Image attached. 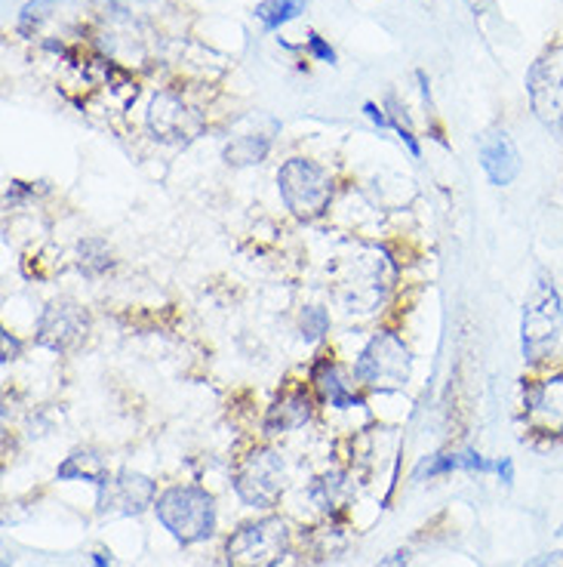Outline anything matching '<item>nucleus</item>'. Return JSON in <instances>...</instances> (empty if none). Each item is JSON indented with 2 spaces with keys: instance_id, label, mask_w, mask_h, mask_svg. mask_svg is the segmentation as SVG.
<instances>
[{
  "instance_id": "4468645a",
  "label": "nucleus",
  "mask_w": 563,
  "mask_h": 567,
  "mask_svg": "<svg viewBox=\"0 0 563 567\" xmlns=\"http://www.w3.org/2000/svg\"><path fill=\"white\" fill-rule=\"evenodd\" d=\"M311 385L317 389V395L324 398L330 408L336 411H348V408H364V398L354 392L352 385L345 383V373L338 368V361H333L330 354H321L311 364Z\"/></svg>"
},
{
  "instance_id": "aec40b11",
  "label": "nucleus",
  "mask_w": 563,
  "mask_h": 567,
  "mask_svg": "<svg viewBox=\"0 0 563 567\" xmlns=\"http://www.w3.org/2000/svg\"><path fill=\"white\" fill-rule=\"evenodd\" d=\"M299 330H302V340L305 342H321L326 337V330H330V312L321 309V306H309V309H302Z\"/></svg>"
},
{
  "instance_id": "a878e982",
  "label": "nucleus",
  "mask_w": 563,
  "mask_h": 567,
  "mask_svg": "<svg viewBox=\"0 0 563 567\" xmlns=\"http://www.w3.org/2000/svg\"><path fill=\"white\" fill-rule=\"evenodd\" d=\"M409 549H395L392 555H385L376 567H407L409 565Z\"/></svg>"
},
{
  "instance_id": "393cba45",
  "label": "nucleus",
  "mask_w": 563,
  "mask_h": 567,
  "mask_svg": "<svg viewBox=\"0 0 563 567\" xmlns=\"http://www.w3.org/2000/svg\"><path fill=\"white\" fill-rule=\"evenodd\" d=\"M496 475H499V482L505 484V487H514V460H511V456H502L499 466H496Z\"/></svg>"
},
{
  "instance_id": "7ed1b4c3",
  "label": "nucleus",
  "mask_w": 563,
  "mask_h": 567,
  "mask_svg": "<svg viewBox=\"0 0 563 567\" xmlns=\"http://www.w3.org/2000/svg\"><path fill=\"white\" fill-rule=\"evenodd\" d=\"M278 192L286 210L302 223L321 219L333 200V179L330 173L309 157H290L278 171Z\"/></svg>"
},
{
  "instance_id": "bb28decb",
  "label": "nucleus",
  "mask_w": 563,
  "mask_h": 567,
  "mask_svg": "<svg viewBox=\"0 0 563 567\" xmlns=\"http://www.w3.org/2000/svg\"><path fill=\"white\" fill-rule=\"evenodd\" d=\"M93 567H112V558L105 553H93Z\"/></svg>"
},
{
  "instance_id": "20e7f679",
  "label": "nucleus",
  "mask_w": 563,
  "mask_h": 567,
  "mask_svg": "<svg viewBox=\"0 0 563 567\" xmlns=\"http://www.w3.org/2000/svg\"><path fill=\"white\" fill-rule=\"evenodd\" d=\"M290 549V527L274 515L240 525L226 543L228 567H278Z\"/></svg>"
},
{
  "instance_id": "a211bd4d",
  "label": "nucleus",
  "mask_w": 563,
  "mask_h": 567,
  "mask_svg": "<svg viewBox=\"0 0 563 567\" xmlns=\"http://www.w3.org/2000/svg\"><path fill=\"white\" fill-rule=\"evenodd\" d=\"M348 482H345V475L342 472H330L324 478H317V482L311 484V499L317 503V509L324 512H336L345 506V499H348Z\"/></svg>"
},
{
  "instance_id": "dca6fc26",
  "label": "nucleus",
  "mask_w": 563,
  "mask_h": 567,
  "mask_svg": "<svg viewBox=\"0 0 563 567\" xmlns=\"http://www.w3.org/2000/svg\"><path fill=\"white\" fill-rule=\"evenodd\" d=\"M271 152V136H262V133H247V136H238L226 145V164L231 167H250V164H262Z\"/></svg>"
},
{
  "instance_id": "6e6552de",
  "label": "nucleus",
  "mask_w": 563,
  "mask_h": 567,
  "mask_svg": "<svg viewBox=\"0 0 563 567\" xmlns=\"http://www.w3.org/2000/svg\"><path fill=\"white\" fill-rule=\"evenodd\" d=\"M530 109L542 127L563 140V47H549L526 71Z\"/></svg>"
},
{
  "instance_id": "423d86ee",
  "label": "nucleus",
  "mask_w": 563,
  "mask_h": 567,
  "mask_svg": "<svg viewBox=\"0 0 563 567\" xmlns=\"http://www.w3.org/2000/svg\"><path fill=\"white\" fill-rule=\"evenodd\" d=\"M521 420L535 439H563V368H549L539 377L523 380Z\"/></svg>"
},
{
  "instance_id": "9d476101",
  "label": "nucleus",
  "mask_w": 563,
  "mask_h": 567,
  "mask_svg": "<svg viewBox=\"0 0 563 567\" xmlns=\"http://www.w3.org/2000/svg\"><path fill=\"white\" fill-rule=\"evenodd\" d=\"M96 515H142L157 503V484L139 472H117L108 482L96 487Z\"/></svg>"
},
{
  "instance_id": "5701e85b",
  "label": "nucleus",
  "mask_w": 563,
  "mask_h": 567,
  "mask_svg": "<svg viewBox=\"0 0 563 567\" xmlns=\"http://www.w3.org/2000/svg\"><path fill=\"white\" fill-rule=\"evenodd\" d=\"M0 342H3V352H0V361H3V364H10V361H15V358L22 354V342L15 340V333H10V330L0 333Z\"/></svg>"
},
{
  "instance_id": "ddd939ff",
  "label": "nucleus",
  "mask_w": 563,
  "mask_h": 567,
  "mask_svg": "<svg viewBox=\"0 0 563 567\" xmlns=\"http://www.w3.org/2000/svg\"><path fill=\"white\" fill-rule=\"evenodd\" d=\"M311 416H314V401L305 392V385H296V389H286L274 398V404L265 411L262 429H265V435H286V432L309 425Z\"/></svg>"
},
{
  "instance_id": "412c9836",
  "label": "nucleus",
  "mask_w": 563,
  "mask_h": 567,
  "mask_svg": "<svg viewBox=\"0 0 563 567\" xmlns=\"http://www.w3.org/2000/svg\"><path fill=\"white\" fill-rule=\"evenodd\" d=\"M450 472H462V454H435L431 460H425L419 468V478H440V475H450Z\"/></svg>"
},
{
  "instance_id": "c85d7f7f",
  "label": "nucleus",
  "mask_w": 563,
  "mask_h": 567,
  "mask_svg": "<svg viewBox=\"0 0 563 567\" xmlns=\"http://www.w3.org/2000/svg\"><path fill=\"white\" fill-rule=\"evenodd\" d=\"M561 534H563V527H561Z\"/></svg>"
},
{
  "instance_id": "39448f33",
  "label": "nucleus",
  "mask_w": 563,
  "mask_h": 567,
  "mask_svg": "<svg viewBox=\"0 0 563 567\" xmlns=\"http://www.w3.org/2000/svg\"><path fill=\"white\" fill-rule=\"evenodd\" d=\"M413 373V354L404 340L392 330L373 333L364 352L354 361V380L366 389H400L409 383Z\"/></svg>"
},
{
  "instance_id": "0eeeda50",
  "label": "nucleus",
  "mask_w": 563,
  "mask_h": 567,
  "mask_svg": "<svg viewBox=\"0 0 563 567\" xmlns=\"http://www.w3.org/2000/svg\"><path fill=\"white\" fill-rule=\"evenodd\" d=\"M283 460L271 447H253L234 468V494L243 506L271 509L283 494Z\"/></svg>"
},
{
  "instance_id": "2eb2a0df",
  "label": "nucleus",
  "mask_w": 563,
  "mask_h": 567,
  "mask_svg": "<svg viewBox=\"0 0 563 567\" xmlns=\"http://www.w3.org/2000/svg\"><path fill=\"white\" fill-rule=\"evenodd\" d=\"M59 482H90L102 487L108 482V466L96 451H74L71 456H65V463L56 468Z\"/></svg>"
},
{
  "instance_id": "6ab92c4d",
  "label": "nucleus",
  "mask_w": 563,
  "mask_h": 567,
  "mask_svg": "<svg viewBox=\"0 0 563 567\" xmlns=\"http://www.w3.org/2000/svg\"><path fill=\"white\" fill-rule=\"evenodd\" d=\"M305 7H309V0H262V3L256 7V19H259L268 31H278L283 29L286 22H293V19H299V16L305 13Z\"/></svg>"
},
{
  "instance_id": "f03ea898",
  "label": "nucleus",
  "mask_w": 563,
  "mask_h": 567,
  "mask_svg": "<svg viewBox=\"0 0 563 567\" xmlns=\"http://www.w3.org/2000/svg\"><path fill=\"white\" fill-rule=\"evenodd\" d=\"M157 522L179 546H195L216 534V499L198 484H176L157 496Z\"/></svg>"
},
{
  "instance_id": "f257e3e1",
  "label": "nucleus",
  "mask_w": 563,
  "mask_h": 567,
  "mask_svg": "<svg viewBox=\"0 0 563 567\" xmlns=\"http://www.w3.org/2000/svg\"><path fill=\"white\" fill-rule=\"evenodd\" d=\"M563 337V297L551 275H535L523 299L521 354L530 368H545Z\"/></svg>"
},
{
  "instance_id": "f8f14e48",
  "label": "nucleus",
  "mask_w": 563,
  "mask_h": 567,
  "mask_svg": "<svg viewBox=\"0 0 563 567\" xmlns=\"http://www.w3.org/2000/svg\"><path fill=\"white\" fill-rule=\"evenodd\" d=\"M148 130L155 133L160 142H188L195 140L200 130V117L185 109V102L176 93H157L148 109Z\"/></svg>"
},
{
  "instance_id": "4be33fe9",
  "label": "nucleus",
  "mask_w": 563,
  "mask_h": 567,
  "mask_svg": "<svg viewBox=\"0 0 563 567\" xmlns=\"http://www.w3.org/2000/svg\"><path fill=\"white\" fill-rule=\"evenodd\" d=\"M309 53L317 59V62L336 65V50H333V47H330V43H326L324 38L317 34V31H311V34H309Z\"/></svg>"
},
{
  "instance_id": "1a4fd4ad",
  "label": "nucleus",
  "mask_w": 563,
  "mask_h": 567,
  "mask_svg": "<svg viewBox=\"0 0 563 567\" xmlns=\"http://www.w3.org/2000/svg\"><path fill=\"white\" fill-rule=\"evenodd\" d=\"M90 333V312L77 299L59 297L46 302L38 321V346L56 354H69L81 349Z\"/></svg>"
},
{
  "instance_id": "b1692460",
  "label": "nucleus",
  "mask_w": 563,
  "mask_h": 567,
  "mask_svg": "<svg viewBox=\"0 0 563 567\" xmlns=\"http://www.w3.org/2000/svg\"><path fill=\"white\" fill-rule=\"evenodd\" d=\"M364 114L379 130H392V121H388V114H385V109H379L376 102H364Z\"/></svg>"
},
{
  "instance_id": "cd10ccee",
  "label": "nucleus",
  "mask_w": 563,
  "mask_h": 567,
  "mask_svg": "<svg viewBox=\"0 0 563 567\" xmlns=\"http://www.w3.org/2000/svg\"><path fill=\"white\" fill-rule=\"evenodd\" d=\"M530 567H545V561H535V565H530Z\"/></svg>"
},
{
  "instance_id": "9b49d317",
  "label": "nucleus",
  "mask_w": 563,
  "mask_h": 567,
  "mask_svg": "<svg viewBox=\"0 0 563 567\" xmlns=\"http://www.w3.org/2000/svg\"><path fill=\"white\" fill-rule=\"evenodd\" d=\"M478 155L480 167H483L487 179H490V185H496V188H508V185L521 176V152H518V145H514L508 130H487L478 142Z\"/></svg>"
},
{
  "instance_id": "f3484780",
  "label": "nucleus",
  "mask_w": 563,
  "mask_h": 567,
  "mask_svg": "<svg viewBox=\"0 0 563 567\" xmlns=\"http://www.w3.org/2000/svg\"><path fill=\"white\" fill-rule=\"evenodd\" d=\"M77 269L84 278H102L105 271L114 269L112 247L102 241V238H84L77 244Z\"/></svg>"
}]
</instances>
